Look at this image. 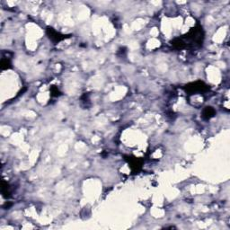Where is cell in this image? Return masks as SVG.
Listing matches in <instances>:
<instances>
[{
    "label": "cell",
    "instance_id": "obj_1",
    "mask_svg": "<svg viewBox=\"0 0 230 230\" xmlns=\"http://www.w3.org/2000/svg\"><path fill=\"white\" fill-rule=\"evenodd\" d=\"M214 110L211 107H207L203 111V117L206 118V119H210L211 117L214 115Z\"/></svg>",
    "mask_w": 230,
    "mask_h": 230
}]
</instances>
